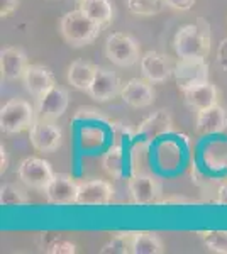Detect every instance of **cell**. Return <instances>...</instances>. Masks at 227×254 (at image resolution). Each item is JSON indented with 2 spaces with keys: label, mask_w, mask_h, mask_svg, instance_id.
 I'll list each match as a JSON object with an SVG mask.
<instances>
[{
  "label": "cell",
  "mask_w": 227,
  "mask_h": 254,
  "mask_svg": "<svg viewBox=\"0 0 227 254\" xmlns=\"http://www.w3.org/2000/svg\"><path fill=\"white\" fill-rule=\"evenodd\" d=\"M210 26L207 20L197 19L175 32L173 49L178 58H207L210 53Z\"/></svg>",
  "instance_id": "obj_1"
},
{
  "label": "cell",
  "mask_w": 227,
  "mask_h": 254,
  "mask_svg": "<svg viewBox=\"0 0 227 254\" xmlns=\"http://www.w3.org/2000/svg\"><path fill=\"white\" fill-rule=\"evenodd\" d=\"M104 27L90 19L83 10L67 12L60 22V32L72 48H83L98 38Z\"/></svg>",
  "instance_id": "obj_2"
},
{
  "label": "cell",
  "mask_w": 227,
  "mask_h": 254,
  "mask_svg": "<svg viewBox=\"0 0 227 254\" xmlns=\"http://www.w3.org/2000/svg\"><path fill=\"white\" fill-rule=\"evenodd\" d=\"M36 121V107L24 98H10L0 110V129L5 134H17L31 129Z\"/></svg>",
  "instance_id": "obj_3"
},
{
  "label": "cell",
  "mask_w": 227,
  "mask_h": 254,
  "mask_svg": "<svg viewBox=\"0 0 227 254\" xmlns=\"http://www.w3.org/2000/svg\"><path fill=\"white\" fill-rule=\"evenodd\" d=\"M105 56L110 63L117 64L121 68L133 66L138 61H141V44L131 34L124 32H112L105 39Z\"/></svg>",
  "instance_id": "obj_4"
},
{
  "label": "cell",
  "mask_w": 227,
  "mask_h": 254,
  "mask_svg": "<svg viewBox=\"0 0 227 254\" xmlns=\"http://www.w3.org/2000/svg\"><path fill=\"white\" fill-rule=\"evenodd\" d=\"M173 78L183 92L209 81L207 58H180L175 64Z\"/></svg>",
  "instance_id": "obj_5"
},
{
  "label": "cell",
  "mask_w": 227,
  "mask_h": 254,
  "mask_svg": "<svg viewBox=\"0 0 227 254\" xmlns=\"http://www.w3.org/2000/svg\"><path fill=\"white\" fill-rule=\"evenodd\" d=\"M31 144L39 153H53L63 142V130L55 121L36 119L29 129Z\"/></svg>",
  "instance_id": "obj_6"
},
{
  "label": "cell",
  "mask_w": 227,
  "mask_h": 254,
  "mask_svg": "<svg viewBox=\"0 0 227 254\" xmlns=\"http://www.w3.org/2000/svg\"><path fill=\"white\" fill-rule=\"evenodd\" d=\"M17 175L24 185L36 188V190H44L55 176V171L46 159L29 156L19 165Z\"/></svg>",
  "instance_id": "obj_7"
},
{
  "label": "cell",
  "mask_w": 227,
  "mask_h": 254,
  "mask_svg": "<svg viewBox=\"0 0 227 254\" xmlns=\"http://www.w3.org/2000/svg\"><path fill=\"white\" fill-rule=\"evenodd\" d=\"M127 188H129L131 200L136 205H158L159 196L163 193L158 178L144 173L131 176Z\"/></svg>",
  "instance_id": "obj_8"
},
{
  "label": "cell",
  "mask_w": 227,
  "mask_h": 254,
  "mask_svg": "<svg viewBox=\"0 0 227 254\" xmlns=\"http://www.w3.org/2000/svg\"><path fill=\"white\" fill-rule=\"evenodd\" d=\"M175 61L171 56L163 55L158 51H148L141 56L139 66H141L143 78L150 80L151 83H163L175 71Z\"/></svg>",
  "instance_id": "obj_9"
},
{
  "label": "cell",
  "mask_w": 227,
  "mask_h": 254,
  "mask_svg": "<svg viewBox=\"0 0 227 254\" xmlns=\"http://www.w3.org/2000/svg\"><path fill=\"white\" fill-rule=\"evenodd\" d=\"M70 104L68 92L61 87L49 88L44 95L36 98V119H48L56 121L67 112Z\"/></svg>",
  "instance_id": "obj_10"
},
{
  "label": "cell",
  "mask_w": 227,
  "mask_h": 254,
  "mask_svg": "<svg viewBox=\"0 0 227 254\" xmlns=\"http://www.w3.org/2000/svg\"><path fill=\"white\" fill-rule=\"evenodd\" d=\"M44 193H46L48 203H51V205H76L78 183L68 175L55 173L49 185L44 188Z\"/></svg>",
  "instance_id": "obj_11"
},
{
  "label": "cell",
  "mask_w": 227,
  "mask_h": 254,
  "mask_svg": "<svg viewBox=\"0 0 227 254\" xmlns=\"http://www.w3.org/2000/svg\"><path fill=\"white\" fill-rule=\"evenodd\" d=\"M114 198V188L109 182L104 180H90L78 185L76 205L95 207V205H109Z\"/></svg>",
  "instance_id": "obj_12"
},
{
  "label": "cell",
  "mask_w": 227,
  "mask_h": 254,
  "mask_svg": "<svg viewBox=\"0 0 227 254\" xmlns=\"http://www.w3.org/2000/svg\"><path fill=\"white\" fill-rule=\"evenodd\" d=\"M121 78L109 68H98L95 71L93 81L88 88V95L97 102H109L121 95Z\"/></svg>",
  "instance_id": "obj_13"
},
{
  "label": "cell",
  "mask_w": 227,
  "mask_h": 254,
  "mask_svg": "<svg viewBox=\"0 0 227 254\" xmlns=\"http://www.w3.org/2000/svg\"><path fill=\"white\" fill-rule=\"evenodd\" d=\"M154 97H156L154 87L146 78L129 80L127 83L122 85L121 90V98L124 100V104L134 109L150 107L152 102H154Z\"/></svg>",
  "instance_id": "obj_14"
},
{
  "label": "cell",
  "mask_w": 227,
  "mask_h": 254,
  "mask_svg": "<svg viewBox=\"0 0 227 254\" xmlns=\"http://www.w3.org/2000/svg\"><path fill=\"white\" fill-rule=\"evenodd\" d=\"M173 130V119L170 110H156L151 116H148L138 127V136L144 142H151L152 139H158L159 136L171 132Z\"/></svg>",
  "instance_id": "obj_15"
},
{
  "label": "cell",
  "mask_w": 227,
  "mask_h": 254,
  "mask_svg": "<svg viewBox=\"0 0 227 254\" xmlns=\"http://www.w3.org/2000/svg\"><path fill=\"white\" fill-rule=\"evenodd\" d=\"M22 81L26 90L34 98L44 95L49 88L56 85L53 71L48 66H43V64H29L26 71H24Z\"/></svg>",
  "instance_id": "obj_16"
},
{
  "label": "cell",
  "mask_w": 227,
  "mask_h": 254,
  "mask_svg": "<svg viewBox=\"0 0 227 254\" xmlns=\"http://www.w3.org/2000/svg\"><path fill=\"white\" fill-rule=\"evenodd\" d=\"M29 66L27 55L20 48H3L0 53V71L2 78L14 81L24 76V71Z\"/></svg>",
  "instance_id": "obj_17"
},
{
  "label": "cell",
  "mask_w": 227,
  "mask_h": 254,
  "mask_svg": "<svg viewBox=\"0 0 227 254\" xmlns=\"http://www.w3.org/2000/svg\"><path fill=\"white\" fill-rule=\"evenodd\" d=\"M197 132L202 136H214L221 134L227 129V110L222 105H212V107L200 110L197 114Z\"/></svg>",
  "instance_id": "obj_18"
},
{
  "label": "cell",
  "mask_w": 227,
  "mask_h": 254,
  "mask_svg": "<svg viewBox=\"0 0 227 254\" xmlns=\"http://www.w3.org/2000/svg\"><path fill=\"white\" fill-rule=\"evenodd\" d=\"M183 95H185V104L192 110H195V112H200V110H205L212 107V105L219 104V90L210 81H205L202 85L185 90Z\"/></svg>",
  "instance_id": "obj_19"
},
{
  "label": "cell",
  "mask_w": 227,
  "mask_h": 254,
  "mask_svg": "<svg viewBox=\"0 0 227 254\" xmlns=\"http://www.w3.org/2000/svg\"><path fill=\"white\" fill-rule=\"evenodd\" d=\"M95 71H97V66L90 61L85 60H76L70 64L67 78L70 81L72 87H75L76 90H81V92H88L90 85L93 81Z\"/></svg>",
  "instance_id": "obj_20"
},
{
  "label": "cell",
  "mask_w": 227,
  "mask_h": 254,
  "mask_svg": "<svg viewBox=\"0 0 227 254\" xmlns=\"http://www.w3.org/2000/svg\"><path fill=\"white\" fill-rule=\"evenodd\" d=\"M78 9L102 27H107L114 20V5L110 0H80Z\"/></svg>",
  "instance_id": "obj_21"
},
{
  "label": "cell",
  "mask_w": 227,
  "mask_h": 254,
  "mask_svg": "<svg viewBox=\"0 0 227 254\" xmlns=\"http://www.w3.org/2000/svg\"><path fill=\"white\" fill-rule=\"evenodd\" d=\"M163 251V243L154 232L139 231L134 234L133 254H161Z\"/></svg>",
  "instance_id": "obj_22"
},
{
  "label": "cell",
  "mask_w": 227,
  "mask_h": 254,
  "mask_svg": "<svg viewBox=\"0 0 227 254\" xmlns=\"http://www.w3.org/2000/svg\"><path fill=\"white\" fill-rule=\"evenodd\" d=\"M102 166L112 178H122L126 170V159H124V149L121 146H112L107 149L102 158Z\"/></svg>",
  "instance_id": "obj_23"
},
{
  "label": "cell",
  "mask_w": 227,
  "mask_h": 254,
  "mask_svg": "<svg viewBox=\"0 0 227 254\" xmlns=\"http://www.w3.org/2000/svg\"><path fill=\"white\" fill-rule=\"evenodd\" d=\"M136 232H117L109 243L104 244L100 249L102 254H129L133 253V243H134Z\"/></svg>",
  "instance_id": "obj_24"
},
{
  "label": "cell",
  "mask_w": 227,
  "mask_h": 254,
  "mask_svg": "<svg viewBox=\"0 0 227 254\" xmlns=\"http://www.w3.org/2000/svg\"><path fill=\"white\" fill-rule=\"evenodd\" d=\"M29 198L22 188L5 183L0 187V205L2 207H22L27 205Z\"/></svg>",
  "instance_id": "obj_25"
},
{
  "label": "cell",
  "mask_w": 227,
  "mask_h": 254,
  "mask_svg": "<svg viewBox=\"0 0 227 254\" xmlns=\"http://www.w3.org/2000/svg\"><path fill=\"white\" fill-rule=\"evenodd\" d=\"M164 5H166L164 0H126L127 10L134 15H143V17L159 14Z\"/></svg>",
  "instance_id": "obj_26"
},
{
  "label": "cell",
  "mask_w": 227,
  "mask_h": 254,
  "mask_svg": "<svg viewBox=\"0 0 227 254\" xmlns=\"http://www.w3.org/2000/svg\"><path fill=\"white\" fill-rule=\"evenodd\" d=\"M200 239L210 253L227 254V231H204Z\"/></svg>",
  "instance_id": "obj_27"
},
{
  "label": "cell",
  "mask_w": 227,
  "mask_h": 254,
  "mask_svg": "<svg viewBox=\"0 0 227 254\" xmlns=\"http://www.w3.org/2000/svg\"><path fill=\"white\" fill-rule=\"evenodd\" d=\"M73 121L78 122V121H102L105 122L107 119L102 116L100 110L93 109V107H80L75 112V116H73Z\"/></svg>",
  "instance_id": "obj_28"
},
{
  "label": "cell",
  "mask_w": 227,
  "mask_h": 254,
  "mask_svg": "<svg viewBox=\"0 0 227 254\" xmlns=\"http://www.w3.org/2000/svg\"><path fill=\"white\" fill-rule=\"evenodd\" d=\"M46 251L51 254H73V253H76V246L73 243H68V241H65V239H56Z\"/></svg>",
  "instance_id": "obj_29"
},
{
  "label": "cell",
  "mask_w": 227,
  "mask_h": 254,
  "mask_svg": "<svg viewBox=\"0 0 227 254\" xmlns=\"http://www.w3.org/2000/svg\"><path fill=\"white\" fill-rule=\"evenodd\" d=\"M164 2H166L168 7L181 12L193 9V5H195V0H164Z\"/></svg>",
  "instance_id": "obj_30"
},
{
  "label": "cell",
  "mask_w": 227,
  "mask_h": 254,
  "mask_svg": "<svg viewBox=\"0 0 227 254\" xmlns=\"http://www.w3.org/2000/svg\"><path fill=\"white\" fill-rule=\"evenodd\" d=\"M19 0H0V15L2 17H9V15L17 9Z\"/></svg>",
  "instance_id": "obj_31"
},
{
  "label": "cell",
  "mask_w": 227,
  "mask_h": 254,
  "mask_svg": "<svg viewBox=\"0 0 227 254\" xmlns=\"http://www.w3.org/2000/svg\"><path fill=\"white\" fill-rule=\"evenodd\" d=\"M217 63L221 64L222 69L227 71V38L219 44V49H217Z\"/></svg>",
  "instance_id": "obj_32"
},
{
  "label": "cell",
  "mask_w": 227,
  "mask_h": 254,
  "mask_svg": "<svg viewBox=\"0 0 227 254\" xmlns=\"http://www.w3.org/2000/svg\"><path fill=\"white\" fill-rule=\"evenodd\" d=\"M190 203H197V202L188 200V198H183V196H171V198L159 200L158 205H190Z\"/></svg>",
  "instance_id": "obj_33"
},
{
  "label": "cell",
  "mask_w": 227,
  "mask_h": 254,
  "mask_svg": "<svg viewBox=\"0 0 227 254\" xmlns=\"http://www.w3.org/2000/svg\"><path fill=\"white\" fill-rule=\"evenodd\" d=\"M7 166H9V156H7V149L5 146H0V171H5Z\"/></svg>",
  "instance_id": "obj_34"
},
{
  "label": "cell",
  "mask_w": 227,
  "mask_h": 254,
  "mask_svg": "<svg viewBox=\"0 0 227 254\" xmlns=\"http://www.w3.org/2000/svg\"><path fill=\"white\" fill-rule=\"evenodd\" d=\"M217 203H221V205L227 207V183L221 185V188H219V191H217Z\"/></svg>",
  "instance_id": "obj_35"
},
{
  "label": "cell",
  "mask_w": 227,
  "mask_h": 254,
  "mask_svg": "<svg viewBox=\"0 0 227 254\" xmlns=\"http://www.w3.org/2000/svg\"><path fill=\"white\" fill-rule=\"evenodd\" d=\"M76 2H80V0H76Z\"/></svg>",
  "instance_id": "obj_36"
}]
</instances>
